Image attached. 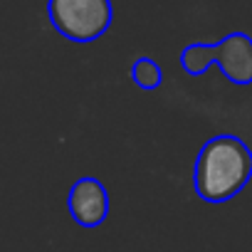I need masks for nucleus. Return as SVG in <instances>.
Segmentation results:
<instances>
[{"label": "nucleus", "instance_id": "1", "mask_svg": "<svg viewBox=\"0 0 252 252\" xmlns=\"http://www.w3.org/2000/svg\"><path fill=\"white\" fill-rule=\"evenodd\" d=\"M250 178L252 151L232 134L210 139L195 158L193 186L195 193L208 203H227L250 183Z\"/></svg>", "mask_w": 252, "mask_h": 252}, {"label": "nucleus", "instance_id": "2", "mask_svg": "<svg viewBox=\"0 0 252 252\" xmlns=\"http://www.w3.org/2000/svg\"><path fill=\"white\" fill-rule=\"evenodd\" d=\"M210 64H218L232 84H252V37L247 32H230L215 45L193 42L183 47L181 67L188 74H203Z\"/></svg>", "mask_w": 252, "mask_h": 252}, {"label": "nucleus", "instance_id": "3", "mask_svg": "<svg viewBox=\"0 0 252 252\" xmlns=\"http://www.w3.org/2000/svg\"><path fill=\"white\" fill-rule=\"evenodd\" d=\"M47 18L62 37L84 45L111 28L114 5L111 0H47Z\"/></svg>", "mask_w": 252, "mask_h": 252}, {"label": "nucleus", "instance_id": "4", "mask_svg": "<svg viewBox=\"0 0 252 252\" xmlns=\"http://www.w3.org/2000/svg\"><path fill=\"white\" fill-rule=\"evenodd\" d=\"M69 215L82 227H96L109 215V193L96 178H79L69 188Z\"/></svg>", "mask_w": 252, "mask_h": 252}, {"label": "nucleus", "instance_id": "5", "mask_svg": "<svg viewBox=\"0 0 252 252\" xmlns=\"http://www.w3.org/2000/svg\"><path fill=\"white\" fill-rule=\"evenodd\" d=\"M131 79L141 89H158L163 84V69L151 57H139L131 64Z\"/></svg>", "mask_w": 252, "mask_h": 252}]
</instances>
